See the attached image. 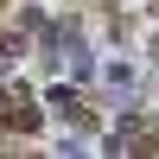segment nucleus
Listing matches in <instances>:
<instances>
[{"label":"nucleus","mask_w":159,"mask_h":159,"mask_svg":"<svg viewBox=\"0 0 159 159\" xmlns=\"http://www.w3.org/2000/svg\"><path fill=\"white\" fill-rule=\"evenodd\" d=\"M102 76H108L115 89H134V70H127V64H108V70H102Z\"/></svg>","instance_id":"3"},{"label":"nucleus","mask_w":159,"mask_h":159,"mask_svg":"<svg viewBox=\"0 0 159 159\" xmlns=\"http://www.w3.org/2000/svg\"><path fill=\"white\" fill-rule=\"evenodd\" d=\"M0 127H7V134H38V127H45V108H38L32 96H13L7 108H0Z\"/></svg>","instance_id":"1"},{"label":"nucleus","mask_w":159,"mask_h":159,"mask_svg":"<svg viewBox=\"0 0 159 159\" xmlns=\"http://www.w3.org/2000/svg\"><path fill=\"white\" fill-rule=\"evenodd\" d=\"M13 19H19V25H25V32H38V38H45V32H51V19H45V7H19V13H13Z\"/></svg>","instance_id":"2"}]
</instances>
